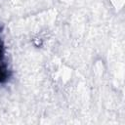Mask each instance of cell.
<instances>
[{
  "mask_svg": "<svg viewBox=\"0 0 125 125\" xmlns=\"http://www.w3.org/2000/svg\"><path fill=\"white\" fill-rule=\"evenodd\" d=\"M11 77V69L5 58V45L0 30V84L6 83Z\"/></svg>",
  "mask_w": 125,
  "mask_h": 125,
  "instance_id": "obj_1",
  "label": "cell"
}]
</instances>
